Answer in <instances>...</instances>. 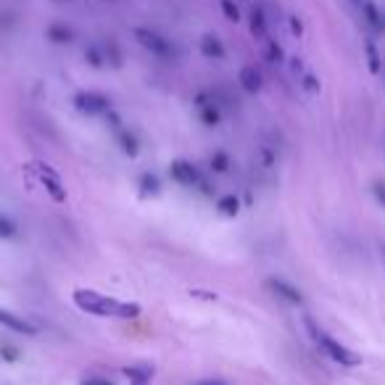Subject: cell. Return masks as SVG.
<instances>
[{
    "label": "cell",
    "mask_w": 385,
    "mask_h": 385,
    "mask_svg": "<svg viewBox=\"0 0 385 385\" xmlns=\"http://www.w3.org/2000/svg\"><path fill=\"white\" fill-rule=\"evenodd\" d=\"M140 190H143V196H159V193H161V183H159V177L151 174V172H145V174L140 177Z\"/></svg>",
    "instance_id": "cell-18"
},
{
    "label": "cell",
    "mask_w": 385,
    "mask_h": 385,
    "mask_svg": "<svg viewBox=\"0 0 385 385\" xmlns=\"http://www.w3.org/2000/svg\"><path fill=\"white\" fill-rule=\"evenodd\" d=\"M264 56H267V61L269 64H283L285 61V53L283 48L277 45V40H264Z\"/></svg>",
    "instance_id": "cell-20"
},
{
    "label": "cell",
    "mask_w": 385,
    "mask_h": 385,
    "mask_svg": "<svg viewBox=\"0 0 385 385\" xmlns=\"http://www.w3.org/2000/svg\"><path fill=\"white\" fill-rule=\"evenodd\" d=\"M169 177L177 185H183V187H196V185L203 183L198 167L193 161H185V159H174L169 164Z\"/></svg>",
    "instance_id": "cell-5"
},
{
    "label": "cell",
    "mask_w": 385,
    "mask_h": 385,
    "mask_svg": "<svg viewBox=\"0 0 385 385\" xmlns=\"http://www.w3.org/2000/svg\"><path fill=\"white\" fill-rule=\"evenodd\" d=\"M196 108H198V117H201V121L206 127H217L219 121H222L217 95H214V93H198V95H196Z\"/></svg>",
    "instance_id": "cell-6"
},
{
    "label": "cell",
    "mask_w": 385,
    "mask_h": 385,
    "mask_svg": "<svg viewBox=\"0 0 385 385\" xmlns=\"http://www.w3.org/2000/svg\"><path fill=\"white\" fill-rule=\"evenodd\" d=\"M267 288L272 290V293H277L280 299H285L288 303H303V296L299 288H293L290 283H285V280H280V277H269L267 280Z\"/></svg>",
    "instance_id": "cell-9"
},
{
    "label": "cell",
    "mask_w": 385,
    "mask_h": 385,
    "mask_svg": "<svg viewBox=\"0 0 385 385\" xmlns=\"http://www.w3.org/2000/svg\"><path fill=\"white\" fill-rule=\"evenodd\" d=\"M71 299L77 303V309H82L87 314L95 317H114V319H135L140 314V306L130 301H119V299H108L98 290H87V288H77L71 293Z\"/></svg>",
    "instance_id": "cell-1"
},
{
    "label": "cell",
    "mask_w": 385,
    "mask_h": 385,
    "mask_svg": "<svg viewBox=\"0 0 385 385\" xmlns=\"http://www.w3.org/2000/svg\"><path fill=\"white\" fill-rule=\"evenodd\" d=\"M217 209H219V214H224V217H237L240 201H237L235 196H222L217 201Z\"/></svg>",
    "instance_id": "cell-17"
},
{
    "label": "cell",
    "mask_w": 385,
    "mask_h": 385,
    "mask_svg": "<svg viewBox=\"0 0 385 385\" xmlns=\"http://www.w3.org/2000/svg\"><path fill=\"white\" fill-rule=\"evenodd\" d=\"M240 87L246 93H259L261 90V74L256 71V67H243L240 69V77H237Z\"/></svg>",
    "instance_id": "cell-14"
},
{
    "label": "cell",
    "mask_w": 385,
    "mask_h": 385,
    "mask_svg": "<svg viewBox=\"0 0 385 385\" xmlns=\"http://www.w3.org/2000/svg\"><path fill=\"white\" fill-rule=\"evenodd\" d=\"M196 299H209V301H217V293H206V290H190Z\"/></svg>",
    "instance_id": "cell-31"
},
{
    "label": "cell",
    "mask_w": 385,
    "mask_h": 385,
    "mask_svg": "<svg viewBox=\"0 0 385 385\" xmlns=\"http://www.w3.org/2000/svg\"><path fill=\"white\" fill-rule=\"evenodd\" d=\"M84 61L90 64L93 69H103L106 67V56H103V48L98 45H87L84 48Z\"/></svg>",
    "instance_id": "cell-19"
},
{
    "label": "cell",
    "mask_w": 385,
    "mask_h": 385,
    "mask_svg": "<svg viewBox=\"0 0 385 385\" xmlns=\"http://www.w3.org/2000/svg\"><path fill=\"white\" fill-rule=\"evenodd\" d=\"M362 11H364V24L375 34H385V11H380L372 0H364L362 3Z\"/></svg>",
    "instance_id": "cell-10"
},
{
    "label": "cell",
    "mask_w": 385,
    "mask_h": 385,
    "mask_svg": "<svg viewBox=\"0 0 385 385\" xmlns=\"http://www.w3.org/2000/svg\"><path fill=\"white\" fill-rule=\"evenodd\" d=\"M309 327H312V335H314L317 346L325 353H327L330 359H333L335 364H340V367H356V364H362V356H359V353H353L351 349H346L343 343H338L335 338H330L327 333L317 330V327H314L312 322H309Z\"/></svg>",
    "instance_id": "cell-2"
},
{
    "label": "cell",
    "mask_w": 385,
    "mask_h": 385,
    "mask_svg": "<svg viewBox=\"0 0 385 385\" xmlns=\"http://www.w3.org/2000/svg\"><path fill=\"white\" fill-rule=\"evenodd\" d=\"M209 167H211V172H217V174H224L230 169V156L224 151H214L209 156Z\"/></svg>",
    "instance_id": "cell-21"
},
{
    "label": "cell",
    "mask_w": 385,
    "mask_h": 385,
    "mask_svg": "<svg viewBox=\"0 0 385 385\" xmlns=\"http://www.w3.org/2000/svg\"><path fill=\"white\" fill-rule=\"evenodd\" d=\"M45 37L51 40L53 45H71L77 34H74V30L69 27L67 21H51L45 27Z\"/></svg>",
    "instance_id": "cell-8"
},
{
    "label": "cell",
    "mask_w": 385,
    "mask_h": 385,
    "mask_svg": "<svg viewBox=\"0 0 385 385\" xmlns=\"http://www.w3.org/2000/svg\"><path fill=\"white\" fill-rule=\"evenodd\" d=\"M37 172H40V180H43V185H45V190L51 193V198L56 203H64L67 201V187H64V183H61V177L53 172L51 167H37Z\"/></svg>",
    "instance_id": "cell-7"
},
{
    "label": "cell",
    "mask_w": 385,
    "mask_h": 385,
    "mask_svg": "<svg viewBox=\"0 0 385 385\" xmlns=\"http://www.w3.org/2000/svg\"><path fill=\"white\" fill-rule=\"evenodd\" d=\"M201 385H224V383H214V380H209V383H201Z\"/></svg>",
    "instance_id": "cell-32"
},
{
    "label": "cell",
    "mask_w": 385,
    "mask_h": 385,
    "mask_svg": "<svg viewBox=\"0 0 385 385\" xmlns=\"http://www.w3.org/2000/svg\"><path fill=\"white\" fill-rule=\"evenodd\" d=\"M74 108L84 117H106L111 111V98L95 90H82L74 95Z\"/></svg>",
    "instance_id": "cell-4"
},
{
    "label": "cell",
    "mask_w": 385,
    "mask_h": 385,
    "mask_svg": "<svg viewBox=\"0 0 385 385\" xmlns=\"http://www.w3.org/2000/svg\"><path fill=\"white\" fill-rule=\"evenodd\" d=\"M117 143H119V148H121V153L130 156V159H135V156L140 153V140H137V135H135L132 130H127V127L117 130Z\"/></svg>",
    "instance_id": "cell-13"
},
{
    "label": "cell",
    "mask_w": 385,
    "mask_h": 385,
    "mask_svg": "<svg viewBox=\"0 0 385 385\" xmlns=\"http://www.w3.org/2000/svg\"><path fill=\"white\" fill-rule=\"evenodd\" d=\"M16 233H19L16 222L8 217V214L0 211V237L3 240H11V237H16Z\"/></svg>",
    "instance_id": "cell-23"
},
{
    "label": "cell",
    "mask_w": 385,
    "mask_h": 385,
    "mask_svg": "<svg viewBox=\"0 0 385 385\" xmlns=\"http://www.w3.org/2000/svg\"><path fill=\"white\" fill-rule=\"evenodd\" d=\"M80 385H114L111 380H103V377H87V380H82Z\"/></svg>",
    "instance_id": "cell-30"
},
{
    "label": "cell",
    "mask_w": 385,
    "mask_h": 385,
    "mask_svg": "<svg viewBox=\"0 0 385 385\" xmlns=\"http://www.w3.org/2000/svg\"><path fill=\"white\" fill-rule=\"evenodd\" d=\"M0 325L8 327V330H14V333H24V335L37 333V325L27 322V319H21L19 314H14V312H5V309H0Z\"/></svg>",
    "instance_id": "cell-11"
},
{
    "label": "cell",
    "mask_w": 385,
    "mask_h": 385,
    "mask_svg": "<svg viewBox=\"0 0 385 385\" xmlns=\"http://www.w3.org/2000/svg\"><path fill=\"white\" fill-rule=\"evenodd\" d=\"M248 30L256 40H267V14H264V8L261 5H256L251 11V24H248Z\"/></svg>",
    "instance_id": "cell-15"
},
{
    "label": "cell",
    "mask_w": 385,
    "mask_h": 385,
    "mask_svg": "<svg viewBox=\"0 0 385 385\" xmlns=\"http://www.w3.org/2000/svg\"><path fill=\"white\" fill-rule=\"evenodd\" d=\"M201 56L209 61H222L227 51H224V43L219 40L217 34H203L201 37Z\"/></svg>",
    "instance_id": "cell-12"
},
{
    "label": "cell",
    "mask_w": 385,
    "mask_h": 385,
    "mask_svg": "<svg viewBox=\"0 0 385 385\" xmlns=\"http://www.w3.org/2000/svg\"><path fill=\"white\" fill-rule=\"evenodd\" d=\"M372 193H375V198H377V203L385 209V180H377V183L372 185Z\"/></svg>",
    "instance_id": "cell-27"
},
{
    "label": "cell",
    "mask_w": 385,
    "mask_h": 385,
    "mask_svg": "<svg viewBox=\"0 0 385 385\" xmlns=\"http://www.w3.org/2000/svg\"><path fill=\"white\" fill-rule=\"evenodd\" d=\"M103 56H106V67L111 64V67H121V51H119V45L114 40H108L106 45H103Z\"/></svg>",
    "instance_id": "cell-22"
},
{
    "label": "cell",
    "mask_w": 385,
    "mask_h": 385,
    "mask_svg": "<svg viewBox=\"0 0 385 385\" xmlns=\"http://www.w3.org/2000/svg\"><path fill=\"white\" fill-rule=\"evenodd\" d=\"M290 32L296 34V37H301V34H303L301 21H299V19H296V16H290Z\"/></svg>",
    "instance_id": "cell-28"
},
{
    "label": "cell",
    "mask_w": 385,
    "mask_h": 385,
    "mask_svg": "<svg viewBox=\"0 0 385 385\" xmlns=\"http://www.w3.org/2000/svg\"><path fill=\"white\" fill-rule=\"evenodd\" d=\"M124 375L132 380V385H148L151 383L153 369L145 367V364H140V367H124Z\"/></svg>",
    "instance_id": "cell-16"
},
{
    "label": "cell",
    "mask_w": 385,
    "mask_h": 385,
    "mask_svg": "<svg viewBox=\"0 0 385 385\" xmlns=\"http://www.w3.org/2000/svg\"><path fill=\"white\" fill-rule=\"evenodd\" d=\"M301 87L306 90V93H309V95H317V93H319V80L314 77V74H312V71H306V74L301 77Z\"/></svg>",
    "instance_id": "cell-26"
},
{
    "label": "cell",
    "mask_w": 385,
    "mask_h": 385,
    "mask_svg": "<svg viewBox=\"0 0 385 385\" xmlns=\"http://www.w3.org/2000/svg\"><path fill=\"white\" fill-rule=\"evenodd\" d=\"M219 8H222V14L227 16V21H240V8L235 5V0H219Z\"/></svg>",
    "instance_id": "cell-25"
},
{
    "label": "cell",
    "mask_w": 385,
    "mask_h": 385,
    "mask_svg": "<svg viewBox=\"0 0 385 385\" xmlns=\"http://www.w3.org/2000/svg\"><path fill=\"white\" fill-rule=\"evenodd\" d=\"M364 51H367L369 71H372V74H380V53H377V48H375V43H372V40L364 43Z\"/></svg>",
    "instance_id": "cell-24"
},
{
    "label": "cell",
    "mask_w": 385,
    "mask_h": 385,
    "mask_svg": "<svg viewBox=\"0 0 385 385\" xmlns=\"http://www.w3.org/2000/svg\"><path fill=\"white\" fill-rule=\"evenodd\" d=\"M353 3H364V0H353Z\"/></svg>",
    "instance_id": "cell-33"
},
{
    "label": "cell",
    "mask_w": 385,
    "mask_h": 385,
    "mask_svg": "<svg viewBox=\"0 0 385 385\" xmlns=\"http://www.w3.org/2000/svg\"><path fill=\"white\" fill-rule=\"evenodd\" d=\"M0 353H3V356H5L8 362H14V359H16V356H19L16 349H11V346H0Z\"/></svg>",
    "instance_id": "cell-29"
},
{
    "label": "cell",
    "mask_w": 385,
    "mask_h": 385,
    "mask_svg": "<svg viewBox=\"0 0 385 385\" xmlns=\"http://www.w3.org/2000/svg\"><path fill=\"white\" fill-rule=\"evenodd\" d=\"M132 34H135V40L140 43V48H145L151 56L161 58V61H172V58L177 56L174 45H172V40H167L164 34L153 32V30H148V27H137Z\"/></svg>",
    "instance_id": "cell-3"
}]
</instances>
